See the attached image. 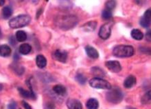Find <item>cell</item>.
Wrapping results in <instances>:
<instances>
[{
  "label": "cell",
  "mask_w": 151,
  "mask_h": 109,
  "mask_svg": "<svg viewBox=\"0 0 151 109\" xmlns=\"http://www.w3.org/2000/svg\"><path fill=\"white\" fill-rule=\"evenodd\" d=\"M113 25V21H109V22L103 24L101 27H100L99 33H98V35H99L100 38L104 39V40L109 38L111 34V28Z\"/></svg>",
  "instance_id": "cell-6"
},
{
  "label": "cell",
  "mask_w": 151,
  "mask_h": 109,
  "mask_svg": "<svg viewBox=\"0 0 151 109\" xmlns=\"http://www.w3.org/2000/svg\"><path fill=\"white\" fill-rule=\"evenodd\" d=\"M1 35H2V34H1V29H0V39H1Z\"/></svg>",
  "instance_id": "cell-36"
},
{
  "label": "cell",
  "mask_w": 151,
  "mask_h": 109,
  "mask_svg": "<svg viewBox=\"0 0 151 109\" xmlns=\"http://www.w3.org/2000/svg\"><path fill=\"white\" fill-rule=\"evenodd\" d=\"M53 91L56 95L63 96L67 93L66 88L63 85H56L53 87Z\"/></svg>",
  "instance_id": "cell-15"
},
{
  "label": "cell",
  "mask_w": 151,
  "mask_h": 109,
  "mask_svg": "<svg viewBox=\"0 0 151 109\" xmlns=\"http://www.w3.org/2000/svg\"><path fill=\"white\" fill-rule=\"evenodd\" d=\"M31 17L28 15H19L12 18L8 22V25L11 28H19L30 24Z\"/></svg>",
  "instance_id": "cell-2"
},
{
  "label": "cell",
  "mask_w": 151,
  "mask_h": 109,
  "mask_svg": "<svg viewBox=\"0 0 151 109\" xmlns=\"http://www.w3.org/2000/svg\"><path fill=\"white\" fill-rule=\"evenodd\" d=\"M67 106L69 109H83V106L79 100L73 99H69L67 102Z\"/></svg>",
  "instance_id": "cell-11"
},
{
  "label": "cell",
  "mask_w": 151,
  "mask_h": 109,
  "mask_svg": "<svg viewBox=\"0 0 151 109\" xmlns=\"http://www.w3.org/2000/svg\"><path fill=\"white\" fill-rule=\"evenodd\" d=\"M8 109H15L17 107V104L15 102H12L8 105Z\"/></svg>",
  "instance_id": "cell-30"
},
{
  "label": "cell",
  "mask_w": 151,
  "mask_h": 109,
  "mask_svg": "<svg viewBox=\"0 0 151 109\" xmlns=\"http://www.w3.org/2000/svg\"><path fill=\"white\" fill-rule=\"evenodd\" d=\"M48 109H54V107L52 106H49V107H48Z\"/></svg>",
  "instance_id": "cell-35"
},
{
  "label": "cell",
  "mask_w": 151,
  "mask_h": 109,
  "mask_svg": "<svg viewBox=\"0 0 151 109\" xmlns=\"http://www.w3.org/2000/svg\"><path fill=\"white\" fill-rule=\"evenodd\" d=\"M36 64L39 68H43L47 65V60L43 55L39 54L36 57Z\"/></svg>",
  "instance_id": "cell-14"
},
{
  "label": "cell",
  "mask_w": 151,
  "mask_h": 109,
  "mask_svg": "<svg viewBox=\"0 0 151 109\" xmlns=\"http://www.w3.org/2000/svg\"><path fill=\"white\" fill-rule=\"evenodd\" d=\"M89 85L92 88L96 89H104V90H110L111 89V84L108 81L102 78H98L94 77L89 81Z\"/></svg>",
  "instance_id": "cell-5"
},
{
  "label": "cell",
  "mask_w": 151,
  "mask_h": 109,
  "mask_svg": "<svg viewBox=\"0 0 151 109\" xmlns=\"http://www.w3.org/2000/svg\"><path fill=\"white\" fill-rule=\"evenodd\" d=\"M116 6V1H108L105 4V9H107L110 11H113Z\"/></svg>",
  "instance_id": "cell-26"
},
{
  "label": "cell",
  "mask_w": 151,
  "mask_h": 109,
  "mask_svg": "<svg viewBox=\"0 0 151 109\" xmlns=\"http://www.w3.org/2000/svg\"><path fill=\"white\" fill-rule=\"evenodd\" d=\"M123 93L118 87H113L106 94V98L109 102L113 104H119L123 99Z\"/></svg>",
  "instance_id": "cell-3"
},
{
  "label": "cell",
  "mask_w": 151,
  "mask_h": 109,
  "mask_svg": "<svg viewBox=\"0 0 151 109\" xmlns=\"http://www.w3.org/2000/svg\"><path fill=\"white\" fill-rule=\"evenodd\" d=\"M2 89H3V85L0 84V91H1Z\"/></svg>",
  "instance_id": "cell-33"
},
{
  "label": "cell",
  "mask_w": 151,
  "mask_h": 109,
  "mask_svg": "<svg viewBox=\"0 0 151 109\" xmlns=\"http://www.w3.org/2000/svg\"><path fill=\"white\" fill-rule=\"evenodd\" d=\"M91 73L93 75L97 76L98 78H100L101 77H104L106 75V73L99 67H93L91 68Z\"/></svg>",
  "instance_id": "cell-22"
},
{
  "label": "cell",
  "mask_w": 151,
  "mask_h": 109,
  "mask_svg": "<svg viewBox=\"0 0 151 109\" xmlns=\"http://www.w3.org/2000/svg\"><path fill=\"white\" fill-rule=\"evenodd\" d=\"M11 54V49L8 45L4 44L0 46V55L1 57H8Z\"/></svg>",
  "instance_id": "cell-16"
},
{
  "label": "cell",
  "mask_w": 151,
  "mask_h": 109,
  "mask_svg": "<svg viewBox=\"0 0 151 109\" xmlns=\"http://www.w3.org/2000/svg\"><path fill=\"white\" fill-rule=\"evenodd\" d=\"M96 26H97V22L95 21H92V22H87V24L83 25V28L87 32H90V31H93L95 30Z\"/></svg>",
  "instance_id": "cell-19"
},
{
  "label": "cell",
  "mask_w": 151,
  "mask_h": 109,
  "mask_svg": "<svg viewBox=\"0 0 151 109\" xmlns=\"http://www.w3.org/2000/svg\"><path fill=\"white\" fill-rule=\"evenodd\" d=\"M85 51L86 53H87V55L90 58L98 59L99 57V53H98V51L93 47H91V46H87V47H85Z\"/></svg>",
  "instance_id": "cell-12"
},
{
  "label": "cell",
  "mask_w": 151,
  "mask_h": 109,
  "mask_svg": "<svg viewBox=\"0 0 151 109\" xmlns=\"http://www.w3.org/2000/svg\"><path fill=\"white\" fill-rule=\"evenodd\" d=\"M58 25L63 30H69L74 27L78 23V19L74 15H67L59 19Z\"/></svg>",
  "instance_id": "cell-4"
},
{
  "label": "cell",
  "mask_w": 151,
  "mask_h": 109,
  "mask_svg": "<svg viewBox=\"0 0 151 109\" xmlns=\"http://www.w3.org/2000/svg\"><path fill=\"white\" fill-rule=\"evenodd\" d=\"M1 15L2 17L6 20L9 19V17H11L12 15V9L10 6H5L3 8V9L1 10Z\"/></svg>",
  "instance_id": "cell-21"
},
{
  "label": "cell",
  "mask_w": 151,
  "mask_h": 109,
  "mask_svg": "<svg viewBox=\"0 0 151 109\" xmlns=\"http://www.w3.org/2000/svg\"><path fill=\"white\" fill-rule=\"evenodd\" d=\"M150 91H148L147 93H146L145 95L143 96V97L142 98V102L144 104H148L150 102Z\"/></svg>",
  "instance_id": "cell-27"
},
{
  "label": "cell",
  "mask_w": 151,
  "mask_h": 109,
  "mask_svg": "<svg viewBox=\"0 0 151 109\" xmlns=\"http://www.w3.org/2000/svg\"><path fill=\"white\" fill-rule=\"evenodd\" d=\"M9 41H10V43L12 45V46H14V45H15L16 44V39H14V37H13V36H12L11 37H10V39H9Z\"/></svg>",
  "instance_id": "cell-31"
},
{
  "label": "cell",
  "mask_w": 151,
  "mask_h": 109,
  "mask_svg": "<svg viewBox=\"0 0 151 109\" xmlns=\"http://www.w3.org/2000/svg\"><path fill=\"white\" fill-rule=\"evenodd\" d=\"M32 51V47L28 44H23L19 47V52L22 54H28Z\"/></svg>",
  "instance_id": "cell-17"
},
{
  "label": "cell",
  "mask_w": 151,
  "mask_h": 109,
  "mask_svg": "<svg viewBox=\"0 0 151 109\" xmlns=\"http://www.w3.org/2000/svg\"><path fill=\"white\" fill-rule=\"evenodd\" d=\"M136 84V78L133 75H129L127 77L124 82V86L126 89H131Z\"/></svg>",
  "instance_id": "cell-13"
},
{
  "label": "cell",
  "mask_w": 151,
  "mask_h": 109,
  "mask_svg": "<svg viewBox=\"0 0 151 109\" xmlns=\"http://www.w3.org/2000/svg\"><path fill=\"white\" fill-rule=\"evenodd\" d=\"M29 88H30V91H26V90L22 89V88H19L18 90L22 97L25 98H32V99L35 100L36 99V95H35V93L33 91L32 86L29 84Z\"/></svg>",
  "instance_id": "cell-10"
},
{
  "label": "cell",
  "mask_w": 151,
  "mask_h": 109,
  "mask_svg": "<svg viewBox=\"0 0 151 109\" xmlns=\"http://www.w3.org/2000/svg\"><path fill=\"white\" fill-rule=\"evenodd\" d=\"M105 66L113 73H119L122 70V66L118 61H107L105 62Z\"/></svg>",
  "instance_id": "cell-7"
},
{
  "label": "cell",
  "mask_w": 151,
  "mask_h": 109,
  "mask_svg": "<svg viewBox=\"0 0 151 109\" xmlns=\"http://www.w3.org/2000/svg\"><path fill=\"white\" fill-rule=\"evenodd\" d=\"M134 48L130 45H119L113 50V54L116 57H129L134 54Z\"/></svg>",
  "instance_id": "cell-1"
},
{
  "label": "cell",
  "mask_w": 151,
  "mask_h": 109,
  "mask_svg": "<svg viewBox=\"0 0 151 109\" xmlns=\"http://www.w3.org/2000/svg\"><path fill=\"white\" fill-rule=\"evenodd\" d=\"M22 104L23 106H24V107L26 108V109H32V107H31V106L30 105V104H28L27 102L23 101L22 102Z\"/></svg>",
  "instance_id": "cell-29"
},
{
  "label": "cell",
  "mask_w": 151,
  "mask_h": 109,
  "mask_svg": "<svg viewBox=\"0 0 151 109\" xmlns=\"http://www.w3.org/2000/svg\"><path fill=\"white\" fill-rule=\"evenodd\" d=\"M125 109H136V108H133V107H127Z\"/></svg>",
  "instance_id": "cell-34"
},
{
  "label": "cell",
  "mask_w": 151,
  "mask_h": 109,
  "mask_svg": "<svg viewBox=\"0 0 151 109\" xmlns=\"http://www.w3.org/2000/svg\"><path fill=\"white\" fill-rule=\"evenodd\" d=\"M4 4H5V1L4 0H0V6H4Z\"/></svg>",
  "instance_id": "cell-32"
},
{
  "label": "cell",
  "mask_w": 151,
  "mask_h": 109,
  "mask_svg": "<svg viewBox=\"0 0 151 109\" xmlns=\"http://www.w3.org/2000/svg\"><path fill=\"white\" fill-rule=\"evenodd\" d=\"M76 80L78 82L81 84H85L87 81V77H86L85 75L81 74V73H78V74L76 75V76L75 77Z\"/></svg>",
  "instance_id": "cell-24"
},
{
  "label": "cell",
  "mask_w": 151,
  "mask_h": 109,
  "mask_svg": "<svg viewBox=\"0 0 151 109\" xmlns=\"http://www.w3.org/2000/svg\"><path fill=\"white\" fill-rule=\"evenodd\" d=\"M15 38L19 42H23L27 39V34L24 31H19L16 33Z\"/></svg>",
  "instance_id": "cell-23"
},
{
  "label": "cell",
  "mask_w": 151,
  "mask_h": 109,
  "mask_svg": "<svg viewBox=\"0 0 151 109\" xmlns=\"http://www.w3.org/2000/svg\"><path fill=\"white\" fill-rule=\"evenodd\" d=\"M68 57V54L67 53V51H63V50H56L53 53V57L56 61H58L60 62H66Z\"/></svg>",
  "instance_id": "cell-9"
},
{
  "label": "cell",
  "mask_w": 151,
  "mask_h": 109,
  "mask_svg": "<svg viewBox=\"0 0 151 109\" xmlns=\"http://www.w3.org/2000/svg\"><path fill=\"white\" fill-rule=\"evenodd\" d=\"M86 106L87 109H98L99 107V103L96 99L91 98L87 101Z\"/></svg>",
  "instance_id": "cell-18"
},
{
  "label": "cell",
  "mask_w": 151,
  "mask_h": 109,
  "mask_svg": "<svg viewBox=\"0 0 151 109\" xmlns=\"http://www.w3.org/2000/svg\"><path fill=\"white\" fill-rule=\"evenodd\" d=\"M146 40H147L148 42H150V41H151V32H150V30H148V32L146 33Z\"/></svg>",
  "instance_id": "cell-28"
},
{
  "label": "cell",
  "mask_w": 151,
  "mask_h": 109,
  "mask_svg": "<svg viewBox=\"0 0 151 109\" xmlns=\"http://www.w3.org/2000/svg\"><path fill=\"white\" fill-rule=\"evenodd\" d=\"M131 37L135 40H141L143 39L144 34L139 29H133L131 33Z\"/></svg>",
  "instance_id": "cell-20"
},
{
  "label": "cell",
  "mask_w": 151,
  "mask_h": 109,
  "mask_svg": "<svg viewBox=\"0 0 151 109\" xmlns=\"http://www.w3.org/2000/svg\"><path fill=\"white\" fill-rule=\"evenodd\" d=\"M151 20V10L148 9L144 13V16L140 19L139 24L143 28H148L150 25Z\"/></svg>",
  "instance_id": "cell-8"
},
{
  "label": "cell",
  "mask_w": 151,
  "mask_h": 109,
  "mask_svg": "<svg viewBox=\"0 0 151 109\" xmlns=\"http://www.w3.org/2000/svg\"><path fill=\"white\" fill-rule=\"evenodd\" d=\"M112 11L107 9H104L102 12V17L105 20H109L112 18Z\"/></svg>",
  "instance_id": "cell-25"
}]
</instances>
